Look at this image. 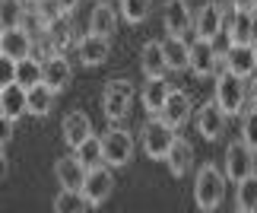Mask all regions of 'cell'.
<instances>
[{
	"label": "cell",
	"instance_id": "cell-1",
	"mask_svg": "<svg viewBox=\"0 0 257 213\" xmlns=\"http://www.w3.org/2000/svg\"><path fill=\"white\" fill-rule=\"evenodd\" d=\"M222 197H225V175L213 166V162H206V166L197 169L194 200H197V207H200L203 213H213L216 207L222 204Z\"/></svg>",
	"mask_w": 257,
	"mask_h": 213
},
{
	"label": "cell",
	"instance_id": "cell-2",
	"mask_svg": "<svg viewBox=\"0 0 257 213\" xmlns=\"http://www.w3.org/2000/svg\"><path fill=\"white\" fill-rule=\"evenodd\" d=\"M216 102H219V109L225 115H241V109L248 105V83H244V76L222 70L216 76Z\"/></svg>",
	"mask_w": 257,
	"mask_h": 213
},
{
	"label": "cell",
	"instance_id": "cell-3",
	"mask_svg": "<svg viewBox=\"0 0 257 213\" xmlns=\"http://www.w3.org/2000/svg\"><path fill=\"white\" fill-rule=\"evenodd\" d=\"M131 102H134V83H127V80L105 83V89H102V112H105V118L111 124L124 121L127 115H131Z\"/></svg>",
	"mask_w": 257,
	"mask_h": 213
},
{
	"label": "cell",
	"instance_id": "cell-4",
	"mask_svg": "<svg viewBox=\"0 0 257 213\" xmlns=\"http://www.w3.org/2000/svg\"><path fill=\"white\" fill-rule=\"evenodd\" d=\"M143 153L150 159H165L169 156V150H172V143H175V128H169L159 115H153L150 121L143 124Z\"/></svg>",
	"mask_w": 257,
	"mask_h": 213
},
{
	"label": "cell",
	"instance_id": "cell-5",
	"mask_svg": "<svg viewBox=\"0 0 257 213\" xmlns=\"http://www.w3.org/2000/svg\"><path fill=\"white\" fill-rule=\"evenodd\" d=\"M114 191V172L108 162H102V166L89 169L86 172V181H83V197L89 207H102L108 197H111Z\"/></svg>",
	"mask_w": 257,
	"mask_h": 213
},
{
	"label": "cell",
	"instance_id": "cell-6",
	"mask_svg": "<svg viewBox=\"0 0 257 213\" xmlns=\"http://www.w3.org/2000/svg\"><path fill=\"white\" fill-rule=\"evenodd\" d=\"M32 51H35V35L29 29L16 26V29H4L0 32V54H4V61H10V64L26 61V57H32Z\"/></svg>",
	"mask_w": 257,
	"mask_h": 213
},
{
	"label": "cell",
	"instance_id": "cell-7",
	"mask_svg": "<svg viewBox=\"0 0 257 213\" xmlns=\"http://www.w3.org/2000/svg\"><path fill=\"white\" fill-rule=\"evenodd\" d=\"M102 153H105V162L111 169H121V166H127L131 162V156H134V137L127 134L124 128H111L102 137Z\"/></svg>",
	"mask_w": 257,
	"mask_h": 213
},
{
	"label": "cell",
	"instance_id": "cell-8",
	"mask_svg": "<svg viewBox=\"0 0 257 213\" xmlns=\"http://www.w3.org/2000/svg\"><path fill=\"white\" fill-rule=\"evenodd\" d=\"M254 156H257V153L244 140L229 143V150H225V178H229V181H241V178L254 175Z\"/></svg>",
	"mask_w": 257,
	"mask_h": 213
},
{
	"label": "cell",
	"instance_id": "cell-9",
	"mask_svg": "<svg viewBox=\"0 0 257 213\" xmlns=\"http://www.w3.org/2000/svg\"><path fill=\"white\" fill-rule=\"evenodd\" d=\"M26 112H29V89L19 86L16 80H7L4 89H0V115H4V121L16 124Z\"/></svg>",
	"mask_w": 257,
	"mask_h": 213
},
{
	"label": "cell",
	"instance_id": "cell-10",
	"mask_svg": "<svg viewBox=\"0 0 257 213\" xmlns=\"http://www.w3.org/2000/svg\"><path fill=\"white\" fill-rule=\"evenodd\" d=\"M222 29L232 45H248L251 42V10H238L235 4L222 7Z\"/></svg>",
	"mask_w": 257,
	"mask_h": 213
},
{
	"label": "cell",
	"instance_id": "cell-11",
	"mask_svg": "<svg viewBox=\"0 0 257 213\" xmlns=\"http://www.w3.org/2000/svg\"><path fill=\"white\" fill-rule=\"evenodd\" d=\"M197 131H200V137L203 140H219L222 134H225V121H229V115H225L219 109V102H206L200 112H197Z\"/></svg>",
	"mask_w": 257,
	"mask_h": 213
},
{
	"label": "cell",
	"instance_id": "cell-12",
	"mask_svg": "<svg viewBox=\"0 0 257 213\" xmlns=\"http://www.w3.org/2000/svg\"><path fill=\"white\" fill-rule=\"evenodd\" d=\"M162 26L169 35H178L184 38L187 32L194 29V16H191V7L184 4V0H169L162 10Z\"/></svg>",
	"mask_w": 257,
	"mask_h": 213
},
{
	"label": "cell",
	"instance_id": "cell-13",
	"mask_svg": "<svg viewBox=\"0 0 257 213\" xmlns=\"http://www.w3.org/2000/svg\"><path fill=\"white\" fill-rule=\"evenodd\" d=\"M86 166L80 156H61L54 162V178L57 185L67 188V191H83V181H86Z\"/></svg>",
	"mask_w": 257,
	"mask_h": 213
},
{
	"label": "cell",
	"instance_id": "cell-14",
	"mask_svg": "<svg viewBox=\"0 0 257 213\" xmlns=\"http://www.w3.org/2000/svg\"><path fill=\"white\" fill-rule=\"evenodd\" d=\"M222 64H225V70H232V73H238V76L248 80V76L257 70V48L251 42L248 45H229Z\"/></svg>",
	"mask_w": 257,
	"mask_h": 213
},
{
	"label": "cell",
	"instance_id": "cell-15",
	"mask_svg": "<svg viewBox=\"0 0 257 213\" xmlns=\"http://www.w3.org/2000/svg\"><path fill=\"white\" fill-rule=\"evenodd\" d=\"M194 32H197V38H203V42H213L219 32H225L222 29V4H203L197 10Z\"/></svg>",
	"mask_w": 257,
	"mask_h": 213
},
{
	"label": "cell",
	"instance_id": "cell-16",
	"mask_svg": "<svg viewBox=\"0 0 257 213\" xmlns=\"http://www.w3.org/2000/svg\"><path fill=\"white\" fill-rule=\"evenodd\" d=\"M61 134H64V143L70 150H80L83 143L92 137V121H89L86 112H70L61 124Z\"/></svg>",
	"mask_w": 257,
	"mask_h": 213
},
{
	"label": "cell",
	"instance_id": "cell-17",
	"mask_svg": "<svg viewBox=\"0 0 257 213\" xmlns=\"http://www.w3.org/2000/svg\"><path fill=\"white\" fill-rule=\"evenodd\" d=\"M76 51H80V61L86 67H98L108 61V51H111V38L105 35H95V32H86L80 42H76Z\"/></svg>",
	"mask_w": 257,
	"mask_h": 213
},
{
	"label": "cell",
	"instance_id": "cell-18",
	"mask_svg": "<svg viewBox=\"0 0 257 213\" xmlns=\"http://www.w3.org/2000/svg\"><path fill=\"white\" fill-rule=\"evenodd\" d=\"M191 109H194L191 95L181 92V89H172V95L165 99L162 112H159V118L169 124V128H181V124H187V118H191Z\"/></svg>",
	"mask_w": 257,
	"mask_h": 213
},
{
	"label": "cell",
	"instance_id": "cell-19",
	"mask_svg": "<svg viewBox=\"0 0 257 213\" xmlns=\"http://www.w3.org/2000/svg\"><path fill=\"white\" fill-rule=\"evenodd\" d=\"M219 54H216L213 42H203V38H197V42L191 45V70L197 76H213L216 70H219Z\"/></svg>",
	"mask_w": 257,
	"mask_h": 213
},
{
	"label": "cell",
	"instance_id": "cell-20",
	"mask_svg": "<svg viewBox=\"0 0 257 213\" xmlns=\"http://www.w3.org/2000/svg\"><path fill=\"white\" fill-rule=\"evenodd\" d=\"M140 70L146 80H156V76H165L169 70V61H165V45L162 42H146L140 51Z\"/></svg>",
	"mask_w": 257,
	"mask_h": 213
},
{
	"label": "cell",
	"instance_id": "cell-21",
	"mask_svg": "<svg viewBox=\"0 0 257 213\" xmlns=\"http://www.w3.org/2000/svg\"><path fill=\"white\" fill-rule=\"evenodd\" d=\"M165 166H169V172H172L175 178L187 175V172H191V166H194V147H191V140L175 137L169 156H165Z\"/></svg>",
	"mask_w": 257,
	"mask_h": 213
},
{
	"label": "cell",
	"instance_id": "cell-22",
	"mask_svg": "<svg viewBox=\"0 0 257 213\" xmlns=\"http://www.w3.org/2000/svg\"><path fill=\"white\" fill-rule=\"evenodd\" d=\"M70 76H73V67L64 54H51L45 61V83L51 86L54 92H64L70 86Z\"/></svg>",
	"mask_w": 257,
	"mask_h": 213
},
{
	"label": "cell",
	"instance_id": "cell-23",
	"mask_svg": "<svg viewBox=\"0 0 257 213\" xmlns=\"http://www.w3.org/2000/svg\"><path fill=\"white\" fill-rule=\"evenodd\" d=\"M10 80H16L19 86H26V89H32V86L45 83V61L42 57H26V61H16L13 64V76Z\"/></svg>",
	"mask_w": 257,
	"mask_h": 213
},
{
	"label": "cell",
	"instance_id": "cell-24",
	"mask_svg": "<svg viewBox=\"0 0 257 213\" xmlns=\"http://www.w3.org/2000/svg\"><path fill=\"white\" fill-rule=\"evenodd\" d=\"M169 95H172L169 80H165V76H156V80H146L143 92H140V99H143V109L150 112V115H159Z\"/></svg>",
	"mask_w": 257,
	"mask_h": 213
},
{
	"label": "cell",
	"instance_id": "cell-25",
	"mask_svg": "<svg viewBox=\"0 0 257 213\" xmlns=\"http://www.w3.org/2000/svg\"><path fill=\"white\" fill-rule=\"evenodd\" d=\"M165 61H169V70H187L191 67V45L178 35H169L165 38Z\"/></svg>",
	"mask_w": 257,
	"mask_h": 213
},
{
	"label": "cell",
	"instance_id": "cell-26",
	"mask_svg": "<svg viewBox=\"0 0 257 213\" xmlns=\"http://www.w3.org/2000/svg\"><path fill=\"white\" fill-rule=\"evenodd\" d=\"M114 29H117V13H114V7L98 4V7L92 10V16H89V32L111 38V35H114Z\"/></svg>",
	"mask_w": 257,
	"mask_h": 213
},
{
	"label": "cell",
	"instance_id": "cell-27",
	"mask_svg": "<svg viewBox=\"0 0 257 213\" xmlns=\"http://www.w3.org/2000/svg\"><path fill=\"white\" fill-rule=\"evenodd\" d=\"M54 89L48 83H38L29 89V115H35V118H45V115H51L54 109Z\"/></svg>",
	"mask_w": 257,
	"mask_h": 213
},
{
	"label": "cell",
	"instance_id": "cell-28",
	"mask_svg": "<svg viewBox=\"0 0 257 213\" xmlns=\"http://www.w3.org/2000/svg\"><path fill=\"white\" fill-rule=\"evenodd\" d=\"M89 204H86V197H83V191H67L61 188L57 191V197H54V213H83Z\"/></svg>",
	"mask_w": 257,
	"mask_h": 213
},
{
	"label": "cell",
	"instance_id": "cell-29",
	"mask_svg": "<svg viewBox=\"0 0 257 213\" xmlns=\"http://www.w3.org/2000/svg\"><path fill=\"white\" fill-rule=\"evenodd\" d=\"M23 16H26V4H23V0H0V26H4V29L23 26Z\"/></svg>",
	"mask_w": 257,
	"mask_h": 213
},
{
	"label": "cell",
	"instance_id": "cell-30",
	"mask_svg": "<svg viewBox=\"0 0 257 213\" xmlns=\"http://www.w3.org/2000/svg\"><path fill=\"white\" fill-rule=\"evenodd\" d=\"M76 156L83 159V166H86V169L102 166V162H105V153H102V137H95V134H92V137H89L80 150H76Z\"/></svg>",
	"mask_w": 257,
	"mask_h": 213
},
{
	"label": "cell",
	"instance_id": "cell-31",
	"mask_svg": "<svg viewBox=\"0 0 257 213\" xmlns=\"http://www.w3.org/2000/svg\"><path fill=\"white\" fill-rule=\"evenodd\" d=\"M235 200H238L241 210H257V175H248V178L238 181Z\"/></svg>",
	"mask_w": 257,
	"mask_h": 213
},
{
	"label": "cell",
	"instance_id": "cell-32",
	"mask_svg": "<svg viewBox=\"0 0 257 213\" xmlns=\"http://www.w3.org/2000/svg\"><path fill=\"white\" fill-rule=\"evenodd\" d=\"M150 7H153V0H121V16L127 23L140 26L143 19L150 16Z\"/></svg>",
	"mask_w": 257,
	"mask_h": 213
},
{
	"label": "cell",
	"instance_id": "cell-33",
	"mask_svg": "<svg viewBox=\"0 0 257 213\" xmlns=\"http://www.w3.org/2000/svg\"><path fill=\"white\" fill-rule=\"evenodd\" d=\"M48 35H51L57 54H64L67 48L73 45V29H70V23H67V19H57L54 26H48Z\"/></svg>",
	"mask_w": 257,
	"mask_h": 213
},
{
	"label": "cell",
	"instance_id": "cell-34",
	"mask_svg": "<svg viewBox=\"0 0 257 213\" xmlns=\"http://www.w3.org/2000/svg\"><path fill=\"white\" fill-rule=\"evenodd\" d=\"M32 4H35L38 16H42L48 26H54L57 19H64V16H67V13H64V7H61V0H32Z\"/></svg>",
	"mask_w": 257,
	"mask_h": 213
},
{
	"label": "cell",
	"instance_id": "cell-35",
	"mask_svg": "<svg viewBox=\"0 0 257 213\" xmlns=\"http://www.w3.org/2000/svg\"><path fill=\"white\" fill-rule=\"evenodd\" d=\"M241 140L257 153V112H248L241 121Z\"/></svg>",
	"mask_w": 257,
	"mask_h": 213
},
{
	"label": "cell",
	"instance_id": "cell-36",
	"mask_svg": "<svg viewBox=\"0 0 257 213\" xmlns=\"http://www.w3.org/2000/svg\"><path fill=\"white\" fill-rule=\"evenodd\" d=\"M248 109H251V112H257V76L248 83Z\"/></svg>",
	"mask_w": 257,
	"mask_h": 213
},
{
	"label": "cell",
	"instance_id": "cell-37",
	"mask_svg": "<svg viewBox=\"0 0 257 213\" xmlns=\"http://www.w3.org/2000/svg\"><path fill=\"white\" fill-rule=\"evenodd\" d=\"M232 4L238 7V10H251V13L257 10V0H232Z\"/></svg>",
	"mask_w": 257,
	"mask_h": 213
},
{
	"label": "cell",
	"instance_id": "cell-38",
	"mask_svg": "<svg viewBox=\"0 0 257 213\" xmlns=\"http://www.w3.org/2000/svg\"><path fill=\"white\" fill-rule=\"evenodd\" d=\"M61 7H64V13H67V16H70V13H73V10H76V7H80V0H61Z\"/></svg>",
	"mask_w": 257,
	"mask_h": 213
},
{
	"label": "cell",
	"instance_id": "cell-39",
	"mask_svg": "<svg viewBox=\"0 0 257 213\" xmlns=\"http://www.w3.org/2000/svg\"><path fill=\"white\" fill-rule=\"evenodd\" d=\"M251 45H257V10L251 13Z\"/></svg>",
	"mask_w": 257,
	"mask_h": 213
},
{
	"label": "cell",
	"instance_id": "cell-40",
	"mask_svg": "<svg viewBox=\"0 0 257 213\" xmlns=\"http://www.w3.org/2000/svg\"><path fill=\"white\" fill-rule=\"evenodd\" d=\"M235 213H257V210H241V207H238V210H235Z\"/></svg>",
	"mask_w": 257,
	"mask_h": 213
},
{
	"label": "cell",
	"instance_id": "cell-41",
	"mask_svg": "<svg viewBox=\"0 0 257 213\" xmlns=\"http://www.w3.org/2000/svg\"><path fill=\"white\" fill-rule=\"evenodd\" d=\"M254 48H257V45H254Z\"/></svg>",
	"mask_w": 257,
	"mask_h": 213
}]
</instances>
